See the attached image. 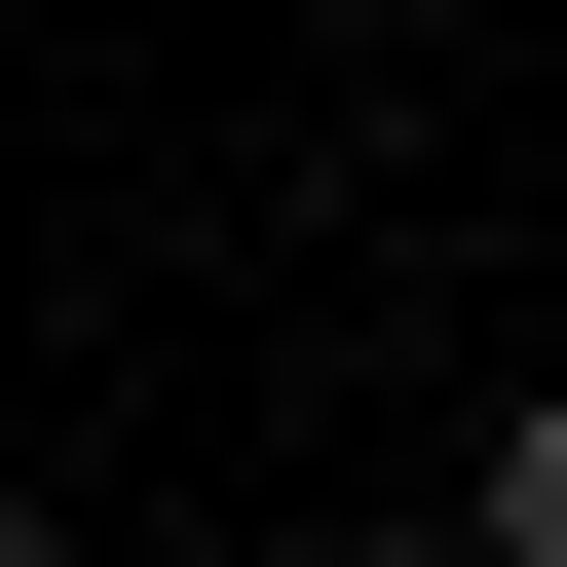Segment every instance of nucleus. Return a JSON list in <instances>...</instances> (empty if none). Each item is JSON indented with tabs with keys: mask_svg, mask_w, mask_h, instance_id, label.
I'll return each instance as SVG.
<instances>
[{
	"mask_svg": "<svg viewBox=\"0 0 567 567\" xmlns=\"http://www.w3.org/2000/svg\"><path fill=\"white\" fill-rule=\"evenodd\" d=\"M492 567H567V416H492Z\"/></svg>",
	"mask_w": 567,
	"mask_h": 567,
	"instance_id": "f257e3e1",
	"label": "nucleus"
},
{
	"mask_svg": "<svg viewBox=\"0 0 567 567\" xmlns=\"http://www.w3.org/2000/svg\"><path fill=\"white\" fill-rule=\"evenodd\" d=\"M0 529H39V492H0Z\"/></svg>",
	"mask_w": 567,
	"mask_h": 567,
	"instance_id": "f03ea898",
	"label": "nucleus"
}]
</instances>
